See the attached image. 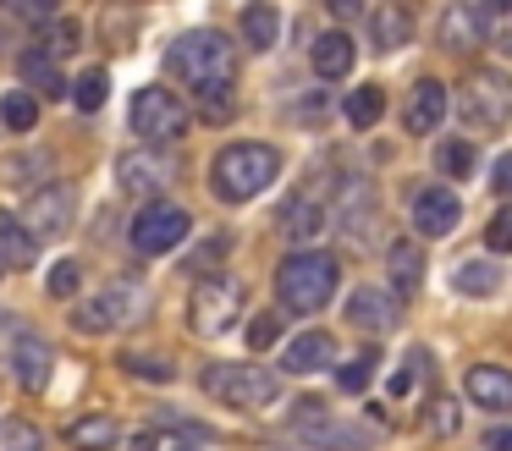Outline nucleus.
<instances>
[{
	"label": "nucleus",
	"mask_w": 512,
	"mask_h": 451,
	"mask_svg": "<svg viewBox=\"0 0 512 451\" xmlns=\"http://www.w3.org/2000/svg\"><path fill=\"white\" fill-rule=\"evenodd\" d=\"M441 44L457 55H474L479 44H485V17H479V6H468V0H457V6H446L441 17Z\"/></svg>",
	"instance_id": "nucleus-26"
},
{
	"label": "nucleus",
	"mask_w": 512,
	"mask_h": 451,
	"mask_svg": "<svg viewBox=\"0 0 512 451\" xmlns=\"http://www.w3.org/2000/svg\"><path fill=\"white\" fill-rule=\"evenodd\" d=\"M0 121L12 132H34L39 127V94L34 88H12V94L0 99Z\"/></svg>",
	"instance_id": "nucleus-35"
},
{
	"label": "nucleus",
	"mask_w": 512,
	"mask_h": 451,
	"mask_svg": "<svg viewBox=\"0 0 512 451\" xmlns=\"http://www.w3.org/2000/svg\"><path fill=\"white\" fill-rule=\"evenodd\" d=\"M105 99H111V72H105V66H89V72L72 83V105H78L83 116H94V110H105Z\"/></svg>",
	"instance_id": "nucleus-36"
},
{
	"label": "nucleus",
	"mask_w": 512,
	"mask_h": 451,
	"mask_svg": "<svg viewBox=\"0 0 512 451\" xmlns=\"http://www.w3.org/2000/svg\"><path fill=\"white\" fill-rule=\"evenodd\" d=\"M276 336H281V314H259L248 325V347H276Z\"/></svg>",
	"instance_id": "nucleus-43"
},
{
	"label": "nucleus",
	"mask_w": 512,
	"mask_h": 451,
	"mask_svg": "<svg viewBox=\"0 0 512 451\" xmlns=\"http://www.w3.org/2000/svg\"><path fill=\"white\" fill-rule=\"evenodd\" d=\"M375 369H380V347H364L353 363L336 369V391H364V385L375 380Z\"/></svg>",
	"instance_id": "nucleus-37"
},
{
	"label": "nucleus",
	"mask_w": 512,
	"mask_h": 451,
	"mask_svg": "<svg viewBox=\"0 0 512 451\" xmlns=\"http://www.w3.org/2000/svg\"><path fill=\"white\" fill-rule=\"evenodd\" d=\"M457 121L474 132L507 127L512 121V77L501 66H474V72L457 83Z\"/></svg>",
	"instance_id": "nucleus-6"
},
{
	"label": "nucleus",
	"mask_w": 512,
	"mask_h": 451,
	"mask_svg": "<svg viewBox=\"0 0 512 451\" xmlns=\"http://www.w3.org/2000/svg\"><path fill=\"white\" fill-rule=\"evenodd\" d=\"M78 281H83L78 259H61L56 270H50V297H78Z\"/></svg>",
	"instance_id": "nucleus-42"
},
{
	"label": "nucleus",
	"mask_w": 512,
	"mask_h": 451,
	"mask_svg": "<svg viewBox=\"0 0 512 451\" xmlns=\"http://www.w3.org/2000/svg\"><path fill=\"white\" fill-rule=\"evenodd\" d=\"M419 424L430 429L435 440L463 435V402H457V396H430V402H424V413H419Z\"/></svg>",
	"instance_id": "nucleus-31"
},
{
	"label": "nucleus",
	"mask_w": 512,
	"mask_h": 451,
	"mask_svg": "<svg viewBox=\"0 0 512 451\" xmlns=\"http://www.w3.org/2000/svg\"><path fill=\"white\" fill-rule=\"evenodd\" d=\"M452 292H463V297L501 292V259H463L452 270Z\"/></svg>",
	"instance_id": "nucleus-28"
},
{
	"label": "nucleus",
	"mask_w": 512,
	"mask_h": 451,
	"mask_svg": "<svg viewBox=\"0 0 512 451\" xmlns=\"http://www.w3.org/2000/svg\"><path fill=\"white\" fill-rule=\"evenodd\" d=\"M402 292H391V286H358L353 297H347V325L364 330V336H386V330L402 325Z\"/></svg>",
	"instance_id": "nucleus-16"
},
{
	"label": "nucleus",
	"mask_w": 512,
	"mask_h": 451,
	"mask_svg": "<svg viewBox=\"0 0 512 451\" xmlns=\"http://www.w3.org/2000/svg\"><path fill=\"white\" fill-rule=\"evenodd\" d=\"M199 385H204V396L237 407V413H265L281 396V374L265 369V363H210L199 374Z\"/></svg>",
	"instance_id": "nucleus-5"
},
{
	"label": "nucleus",
	"mask_w": 512,
	"mask_h": 451,
	"mask_svg": "<svg viewBox=\"0 0 512 451\" xmlns=\"http://www.w3.org/2000/svg\"><path fill=\"white\" fill-rule=\"evenodd\" d=\"M166 72L177 83H188L193 110L204 121H226L237 110V44L221 28H193L182 39H171Z\"/></svg>",
	"instance_id": "nucleus-1"
},
{
	"label": "nucleus",
	"mask_w": 512,
	"mask_h": 451,
	"mask_svg": "<svg viewBox=\"0 0 512 451\" xmlns=\"http://www.w3.org/2000/svg\"><path fill=\"white\" fill-rule=\"evenodd\" d=\"M325 11H331L336 22H353V17H364V11H369V0H325Z\"/></svg>",
	"instance_id": "nucleus-47"
},
{
	"label": "nucleus",
	"mask_w": 512,
	"mask_h": 451,
	"mask_svg": "<svg viewBox=\"0 0 512 451\" xmlns=\"http://www.w3.org/2000/svg\"><path fill=\"white\" fill-rule=\"evenodd\" d=\"M226 248H232V237H226V231H221V237H210V242H204L199 253H193V264H199V270L210 275L215 264H221V253H226Z\"/></svg>",
	"instance_id": "nucleus-45"
},
{
	"label": "nucleus",
	"mask_w": 512,
	"mask_h": 451,
	"mask_svg": "<svg viewBox=\"0 0 512 451\" xmlns=\"http://www.w3.org/2000/svg\"><path fill=\"white\" fill-rule=\"evenodd\" d=\"M336 363V341L331 330H298V336L287 341V352H281V369L287 374H320Z\"/></svg>",
	"instance_id": "nucleus-20"
},
{
	"label": "nucleus",
	"mask_w": 512,
	"mask_h": 451,
	"mask_svg": "<svg viewBox=\"0 0 512 451\" xmlns=\"http://www.w3.org/2000/svg\"><path fill=\"white\" fill-rule=\"evenodd\" d=\"M34 259H39V237L28 231V220L12 215V209H0V275L34 270Z\"/></svg>",
	"instance_id": "nucleus-19"
},
{
	"label": "nucleus",
	"mask_w": 512,
	"mask_h": 451,
	"mask_svg": "<svg viewBox=\"0 0 512 451\" xmlns=\"http://www.w3.org/2000/svg\"><path fill=\"white\" fill-rule=\"evenodd\" d=\"M0 435H6L0 451H45V435H39V424H28V418H12Z\"/></svg>",
	"instance_id": "nucleus-39"
},
{
	"label": "nucleus",
	"mask_w": 512,
	"mask_h": 451,
	"mask_svg": "<svg viewBox=\"0 0 512 451\" xmlns=\"http://www.w3.org/2000/svg\"><path fill=\"white\" fill-rule=\"evenodd\" d=\"M336 286H342V259L325 248H298L276 270V303L287 314H320L336 297Z\"/></svg>",
	"instance_id": "nucleus-2"
},
{
	"label": "nucleus",
	"mask_w": 512,
	"mask_h": 451,
	"mask_svg": "<svg viewBox=\"0 0 512 451\" xmlns=\"http://www.w3.org/2000/svg\"><path fill=\"white\" fill-rule=\"evenodd\" d=\"M127 121H133V132H138L144 143H177V138H188L193 110L182 105V94H171V88L149 83V88H138V94H133V105H127Z\"/></svg>",
	"instance_id": "nucleus-9"
},
{
	"label": "nucleus",
	"mask_w": 512,
	"mask_h": 451,
	"mask_svg": "<svg viewBox=\"0 0 512 451\" xmlns=\"http://www.w3.org/2000/svg\"><path fill=\"white\" fill-rule=\"evenodd\" d=\"M479 17H485V44L496 55H512V0H479Z\"/></svg>",
	"instance_id": "nucleus-33"
},
{
	"label": "nucleus",
	"mask_w": 512,
	"mask_h": 451,
	"mask_svg": "<svg viewBox=\"0 0 512 451\" xmlns=\"http://www.w3.org/2000/svg\"><path fill=\"white\" fill-rule=\"evenodd\" d=\"M17 77H23L34 94L45 99H61L67 94V77H61V61L45 50V44H28V50H17Z\"/></svg>",
	"instance_id": "nucleus-24"
},
{
	"label": "nucleus",
	"mask_w": 512,
	"mask_h": 451,
	"mask_svg": "<svg viewBox=\"0 0 512 451\" xmlns=\"http://www.w3.org/2000/svg\"><path fill=\"white\" fill-rule=\"evenodd\" d=\"M6 6H12L17 17H28V22H50L61 11V0H6Z\"/></svg>",
	"instance_id": "nucleus-44"
},
{
	"label": "nucleus",
	"mask_w": 512,
	"mask_h": 451,
	"mask_svg": "<svg viewBox=\"0 0 512 451\" xmlns=\"http://www.w3.org/2000/svg\"><path fill=\"white\" fill-rule=\"evenodd\" d=\"M127 451H160V435H155V429H144V435H138Z\"/></svg>",
	"instance_id": "nucleus-49"
},
{
	"label": "nucleus",
	"mask_w": 512,
	"mask_h": 451,
	"mask_svg": "<svg viewBox=\"0 0 512 451\" xmlns=\"http://www.w3.org/2000/svg\"><path fill=\"white\" fill-rule=\"evenodd\" d=\"M353 61H358V44H353V33H342V28L320 33V39H314V50H309L314 77H325V83H342V77L353 72Z\"/></svg>",
	"instance_id": "nucleus-22"
},
{
	"label": "nucleus",
	"mask_w": 512,
	"mask_h": 451,
	"mask_svg": "<svg viewBox=\"0 0 512 451\" xmlns=\"http://www.w3.org/2000/svg\"><path fill=\"white\" fill-rule=\"evenodd\" d=\"M276 176H281V154L270 143H226L210 160V193L221 204H248L265 187H276Z\"/></svg>",
	"instance_id": "nucleus-3"
},
{
	"label": "nucleus",
	"mask_w": 512,
	"mask_h": 451,
	"mask_svg": "<svg viewBox=\"0 0 512 451\" xmlns=\"http://www.w3.org/2000/svg\"><path fill=\"white\" fill-rule=\"evenodd\" d=\"M149 308H155L149 286L138 281V275H116V281H105L94 297H83V303L72 308V330H83V336H116V330L138 325Z\"/></svg>",
	"instance_id": "nucleus-4"
},
{
	"label": "nucleus",
	"mask_w": 512,
	"mask_h": 451,
	"mask_svg": "<svg viewBox=\"0 0 512 451\" xmlns=\"http://www.w3.org/2000/svg\"><path fill=\"white\" fill-rule=\"evenodd\" d=\"M303 446L314 451H369L375 446V435H369V424H342V418H320V424H303L298 429Z\"/></svg>",
	"instance_id": "nucleus-21"
},
{
	"label": "nucleus",
	"mask_w": 512,
	"mask_h": 451,
	"mask_svg": "<svg viewBox=\"0 0 512 451\" xmlns=\"http://www.w3.org/2000/svg\"><path fill=\"white\" fill-rule=\"evenodd\" d=\"M386 270H391V292L413 297V292L424 286V253L413 248V242H391V253H386Z\"/></svg>",
	"instance_id": "nucleus-27"
},
{
	"label": "nucleus",
	"mask_w": 512,
	"mask_h": 451,
	"mask_svg": "<svg viewBox=\"0 0 512 451\" xmlns=\"http://www.w3.org/2000/svg\"><path fill=\"white\" fill-rule=\"evenodd\" d=\"M342 116H347V127H375V121L386 116V88L380 83L353 88V94L342 99Z\"/></svg>",
	"instance_id": "nucleus-30"
},
{
	"label": "nucleus",
	"mask_w": 512,
	"mask_h": 451,
	"mask_svg": "<svg viewBox=\"0 0 512 451\" xmlns=\"http://www.w3.org/2000/svg\"><path fill=\"white\" fill-rule=\"evenodd\" d=\"M485 440H490V451H512V429H501V424H496V429H490V435H485Z\"/></svg>",
	"instance_id": "nucleus-48"
},
{
	"label": "nucleus",
	"mask_w": 512,
	"mask_h": 451,
	"mask_svg": "<svg viewBox=\"0 0 512 451\" xmlns=\"http://www.w3.org/2000/svg\"><path fill=\"white\" fill-rule=\"evenodd\" d=\"M276 39H281V11L276 6H248L243 11V44L254 55H265V50H276Z\"/></svg>",
	"instance_id": "nucleus-29"
},
{
	"label": "nucleus",
	"mask_w": 512,
	"mask_h": 451,
	"mask_svg": "<svg viewBox=\"0 0 512 451\" xmlns=\"http://www.w3.org/2000/svg\"><path fill=\"white\" fill-rule=\"evenodd\" d=\"M34 44H45V50L56 55V61H67V55H78V44H83V22H72V17H61V22H39Z\"/></svg>",
	"instance_id": "nucleus-34"
},
{
	"label": "nucleus",
	"mask_w": 512,
	"mask_h": 451,
	"mask_svg": "<svg viewBox=\"0 0 512 451\" xmlns=\"http://www.w3.org/2000/svg\"><path fill=\"white\" fill-rule=\"evenodd\" d=\"M182 451H193V446H182Z\"/></svg>",
	"instance_id": "nucleus-50"
},
{
	"label": "nucleus",
	"mask_w": 512,
	"mask_h": 451,
	"mask_svg": "<svg viewBox=\"0 0 512 451\" xmlns=\"http://www.w3.org/2000/svg\"><path fill=\"white\" fill-rule=\"evenodd\" d=\"M243 281L226 270H210L193 281V297H188V325L193 336H226V330L237 325V314H243Z\"/></svg>",
	"instance_id": "nucleus-8"
},
{
	"label": "nucleus",
	"mask_w": 512,
	"mask_h": 451,
	"mask_svg": "<svg viewBox=\"0 0 512 451\" xmlns=\"http://www.w3.org/2000/svg\"><path fill=\"white\" fill-rule=\"evenodd\" d=\"M474 165H479V154H474V143H468V138H446L441 149H435V171H441L446 182H468Z\"/></svg>",
	"instance_id": "nucleus-32"
},
{
	"label": "nucleus",
	"mask_w": 512,
	"mask_h": 451,
	"mask_svg": "<svg viewBox=\"0 0 512 451\" xmlns=\"http://www.w3.org/2000/svg\"><path fill=\"white\" fill-rule=\"evenodd\" d=\"M61 440H67V451H116L122 446V424L111 413H83L61 429Z\"/></svg>",
	"instance_id": "nucleus-25"
},
{
	"label": "nucleus",
	"mask_w": 512,
	"mask_h": 451,
	"mask_svg": "<svg viewBox=\"0 0 512 451\" xmlns=\"http://www.w3.org/2000/svg\"><path fill=\"white\" fill-rule=\"evenodd\" d=\"M490 187H496V198H512V149L490 165Z\"/></svg>",
	"instance_id": "nucleus-46"
},
{
	"label": "nucleus",
	"mask_w": 512,
	"mask_h": 451,
	"mask_svg": "<svg viewBox=\"0 0 512 451\" xmlns=\"http://www.w3.org/2000/svg\"><path fill=\"white\" fill-rule=\"evenodd\" d=\"M122 369L138 374V380H160V385H166L171 374H177V363H171V358H144V352H122Z\"/></svg>",
	"instance_id": "nucleus-38"
},
{
	"label": "nucleus",
	"mask_w": 512,
	"mask_h": 451,
	"mask_svg": "<svg viewBox=\"0 0 512 451\" xmlns=\"http://www.w3.org/2000/svg\"><path fill=\"white\" fill-rule=\"evenodd\" d=\"M408 220H413V231H419V237H452L457 220H463V198H457V187H446V182L413 187Z\"/></svg>",
	"instance_id": "nucleus-14"
},
{
	"label": "nucleus",
	"mask_w": 512,
	"mask_h": 451,
	"mask_svg": "<svg viewBox=\"0 0 512 451\" xmlns=\"http://www.w3.org/2000/svg\"><path fill=\"white\" fill-rule=\"evenodd\" d=\"M375 182L358 171H336V231H342L347 242H364L369 226H375Z\"/></svg>",
	"instance_id": "nucleus-12"
},
{
	"label": "nucleus",
	"mask_w": 512,
	"mask_h": 451,
	"mask_svg": "<svg viewBox=\"0 0 512 451\" xmlns=\"http://www.w3.org/2000/svg\"><path fill=\"white\" fill-rule=\"evenodd\" d=\"M408 39H413V11L402 6V0H386V6L369 11V50L397 55Z\"/></svg>",
	"instance_id": "nucleus-23"
},
{
	"label": "nucleus",
	"mask_w": 512,
	"mask_h": 451,
	"mask_svg": "<svg viewBox=\"0 0 512 451\" xmlns=\"http://www.w3.org/2000/svg\"><path fill=\"white\" fill-rule=\"evenodd\" d=\"M23 220H28V231H34L39 242L67 237L72 220H78V187H72V182L34 187V193H28V204H23Z\"/></svg>",
	"instance_id": "nucleus-11"
},
{
	"label": "nucleus",
	"mask_w": 512,
	"mask_h": 451,
	"mask_svg": "<svg viewBox=\"0 0 512 451\" xmlns=\"http://www.w3.org/2000/svg\"><path fill=\"white\" fill-rule=\"evenodd\" d=\"M336 226V176H309V182H298L287 193V204H281V237L303 242L309 248L314 237H325V231Z\"/></svg>",
	"instance_id": "nucleus-7"
},
{
	"label": "nucleus",
	"mask_w": 512,
	"mask_h": 451,
	"mask_svg": "<svg viewBox=\"0 0 512 451\" xmlns=\"http://www.w3.org/2000/svg\"><path fill=\"white\" fill-rule=\"evenodd\" d=\"M463 391L485 413H512V369H501V363H474L463 374Z\"/></svg>",
	"instance_id": "nucleus-18"
},
{
	"label": "nucleus",
	"mask_w": 512,
	"mask_h": 451,
	"mask_svg": "<svg viewBox=\"0 0 512 451\" xmlns=\"http://www.w3.org/2000/svg\"><path fill=\"white\" fill-rule=\"evenodd\" d=\"M50 369H56V347H50L39 330H12V380L23 385L28 396L50 391Z\"/></svg>",
	"instance_id": "nucleus-15"
},
{
	"label": "nucleus",
	"mask_w": 512,
	"mask_h": 451,
	"mask_svg": "<svg viewBox=\"0 0 512 451\" xmlns=\"http://www.w3.org/2000/svg\"><path fill=\"white\" fill-rule=\"evenodd\" d=\"M446 110H452V94H446L441 77H419V83L408 88V105H402V127L419 138V132H435L446 121Z\"/></svg>",
	"instance_id": "nucleus-17"
},
{
	"label": "nucleus",
	"mask_w": 512,
	"mask_h": 451,
	"mask_svg": "<svg viewBox=\"0 0 512 451\" xmlns=\"http://www.w3.org/2000/svg\"><path fill=\"white\" fill-rule=\"evenodd\" d=\"M193 231L188 209L182 204H166V198H144V209L133 215V226H127V242H133L138 259H160V253L182 248Z\"/></svg>",
	"instance_id": "nucleus-10"
},
{
	"label": "nucleus",
	"mask_w": 512,
	"mask_h": 451,
	"mask_svg": "<svg viewBox=\"0 0 512 451\" xmlns=\"http://www.w3.org/2000/svg\"><path fill=\"white\" fill-rule=\"evenodd\" d=\"M171 154H160V143H144V149L116 154V187L127 198H155L160 187H171Z\"/></svg>",
	"instance_id": "nucleus-13"
},
{
	"label": "nucleus",
	"mask_w": 512,
	"mask_h": 451,
	"mask_svg": "<svg viewBox=\"0 0 512 451\" xmlns=\"http://www.w3.org/2000/svg\"><path fill=\"white\" fill-rule=\"evenodd\" d=\"M485 248L490 253H512V204H501L485 226Z\"/></svg>",
	"instance_id": "nucleus-41"
},
{
	"label": "nucleus",
	"mask_w": 512,
	"mask_h": 451,
	"mask_svg": "<svg viewBox=\"0 0 512 451\" xmlns=\"http://www.w3.org/2000/svg\"><path fill=\"white\" fill-rule=\"evenodd\" d=\"M424 374H430V352H413V358L402 363L397 374H391V385H386V391H391V396H413V385H419Z\"/></svg>",
	"instance_id": "nucleus-40"
}]
</instances>
